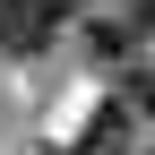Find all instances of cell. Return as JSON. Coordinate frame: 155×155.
Masks as SVG:
<instances>
[{
  "label": "cell",
  "mask_w": 155,
  "mask_h": 155,
  "mask_svg": "<svg viewBox=\"0 0 155 155\" xmlns=\"http://www.w3.org/2000/svg\"><path fill=\"white\" fill-rule=\"evenodd\" d=\"M61 17H69V0H0V52L9 61H35L61 35Z\"/></svg>",
  "instance_id": "obj_1"
},
{
  "label": "cell",
  "mask_w": 155,
  "mask_h": 155,
  "mask_svg": "<svg viewBox=\"0 0 155 155\" xmlns=\"http://www.w3.org/2000/svg\"><path fill=\"white\" fill-rule=\"evenodd\" d=\"M129 121H138L129 104H104L86 129H78V155H129Z\"/></svg>",
  "instance_id": "obj_2"
},
{
  "label": "cell",
  "mask_w": 155,
  "mask_h": 155,
  "mask_svg": "<svg viewBox=\"0 0 155 155\" xmlns=\"http://www.w3.org/2000/svg\"><path fill=\"white\" fill-rule=\"evenodd\" d=\"M121 104L138 112V121H155V61H129L121 69Z\"/></svg>",
  "instance_id": "obj_3"
}]
</instances>
